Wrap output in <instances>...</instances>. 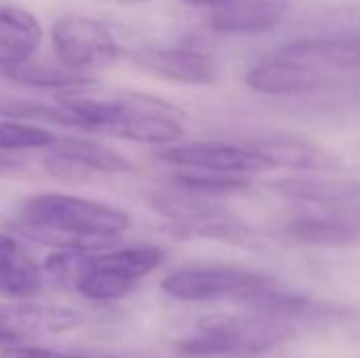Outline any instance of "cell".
Returning <instances> with one entry per match:
<instances>
[{
  "label": "cell",
  "mask_w": 360,
  "mask_h": 358,
  "mask_svg": "<svg viewBox=\"0 0 360 358\" xmlns=\"http://www.w3.org/2000/svg\"><path fill=\"white\" fill-rule=\"evenodd\" d=\"M2 358H120V357H95V354H74V352H61L51 348H38V346H8L2 350Z\"/></svg>",
  "instance_id": "22"
},
{
  "label": "cell",
  "mask_w": 360,
  "mask_h": 358,
  "mask_svg": "<svg viewBox=\"0 0 360 358\" xmlns=\"http://www.w3.org/2000/svg\"><path fill=\"white\" fill-rule=\"evenodd\" d=\"M0 70L15 82L36 87V89H63V91H76L86 89L93 84V78L89 74L72 72L63 65H49L32 59L23 61H8L0 65Z\"/></svg>",
  "instance_id": "14"
},
{
  "label": "cell",
  "mask_w": 360,
  "mask_h": 358,
  "mask_svg": "<svg viewBox=\"0 0 360 358\" xmlns=\"http://www.w3.org/2000/svg\"><path fill=\"white\" fill-rule=\"evenodd\" d=\"M276 57L312 68L329 65L354 70L360 68V38H302L283 44Z\"/></svg>",
  "instance_id": "10"
},
{
  "label": "cell",
  "mask_w": 360,
  "mask_h": 358,
  "mask_svg": "<svg viewBox=\"0 0 360 358\" xmlns=\"http://www.w3.org/2000/svg\"><path fill=\"white\" fill-rule=\"evenodd\" d=\"M270 167H291V169H314L325 162V154L314 146L297 139H270L253 146Z\"/></svg>",
  "instance_id": "18"
},
{
  "label": "cell",
  "mask_w": 360,
  "mask_h": 358,
  "mask_svg": "<svg viewBox=\"0 0 360 358\" xmlns=\"http://www.w3.org/2000/svg\"><path fill=\"white\" fill-rule=\"evenodd\" d=\"M51 46L59 65L86 74L112 63L118 57V42L112 32L82 15H65L51 27Z\"/></svg>",
  "instance_id": "2"
},
{
  "label": "cell",
  "mask_w": 360,
  "mask_h": 358,
  "mask_svg": "<svg viewBox=\"0 0 360 358\" xmlns=\"http://www.w3.org/2000/svg\"><path fill=\"white\" fill-rule=\"evenodd\" d=\"M84 317L65 306L44 304H0V331L13 340L30 335H55L78 329Z\"/></svg>",
  "instance_id": "7"
},
{
  "label": "cell",
  "mask_w": 360,
  "mask_h": 358,
  "mask_svg": "<svg viewBox=\"0 0 360 358\" xmlns=\"http://www.w3.org/2000/svg\"><path fill=\"white\" fill-rule=\"evenodd\" d=\"M131 59L156 76L184 84H211L217 78L215 61L186 46H148L135 51Z\"/></svg>",
  "instance_id": "6"
},
{
  "label": "cell",
  "mask_w": 360,
  "mask_h": 358,
  "mask_svg": "<svg viewBox=\"0 0 360 358\" xmlns=\"http://www.w3.org/2000/svg\"><path fill=\"white\" fill-rule=\"evenodd\" d=\"M49 150L78 160L93 173H131L133 171V162L129 158L108 148L105 143H99L89 137L55 135Z\"/></svg>",
  "instance_id": "13"
},
{
  "label": "cell",
  "mask_w": 360,
  "mask_h": 358,
  "mask_svg": "<svg viewBox=\"0 0 360 358\" xmlns=\"http://www.w3.org/2000/svg\"><path fill=\"white\" fill-rule=\"evenodd\" d=\"M289 234L308 245L340 247L359 238V228L340 217H300L289 224Z\"/></svg>",
  "instance_id": "17"
},
{
  "label": "cell",
  "mask_w": 360,
  "mask_h": 358,
  "mask_svg": "<svg viewBox=\"0 0 360 358\" xmlns=\"http://www.w3.org/2000/svg\"><path fill=\"white\" fill-rule=\"evenodd\" d=\"M156 156L162 162L175 167L207 171V173H224V175H243V173L272 169L270 162L253 148L215 143V141H192L181 146H169L158 150Z\"/></svg>",
  "instance_id": "5"
},
{
  "label": "cell",
  "mask_w": 360,
  "mask_h": 358,
  "mask_svg": "<svg viewBox=\"0 0 360 358\" xmlns=\"http://www.w3.org/2000/svg\"><path fill=\"white\" fill-rule=\"evenodd\" d=\"M44 287V272L27 251L6 234H0V293L27 300Z\"/></svg>",
  "instance_id": "11"
},
{
  "label": "cell",
  "mask_w": 360,
  "mask_h": 358,
  "mask_svg": "<svg viewBox=\"0 0 360 358\" xmlns=\"http://www.w3.org/2000/svg\"><path fill=\"white\" fill-rule=\"evenodd\" d=\"M173 188L200 194V196H217V194H232L247 188V181L236 175L224 173H207V171H186L173 177Z\"/></svg>",
  "instance_id": "19"
},
{
  "label": "cell",
  "mask_w": 360,
  "mask_h": 358,
  "mask_svg": "<svg viewBox=\"0 0 360 358\" xmlns=\"http://www.w3.org/2000/svg\"><path fill=\"white\" fill-rule=\"evenodd\" d=\"M25 171V162L13 152H0V177H11Z\"/></svg>",
  "instance_id": "23"
},
{
  "label": "cell",
  "mask_w": 360,
  "mask_h": 358,
  "mask_svg": "<svg viewBox=\"0 0 360 358\" xmlns=\"http://www.w3.org/2000/svg\"><path fill=\"white\" fill-rule=\"evenodd\" d=\"M93 266L99 270L112 272L131 283L141 281L150 272H154L165 262V251L158 247H127V249H110L101 253H91Z\"/></svg>",
  "instance_id": "15"
},
{
  "label": "cell",
  "mask_w": 360,
  "mask_h": 358,
  "mask_svg": "<svg viewBox=\"0 0 360 358\" xmlns=\"http://www.w3.org/2000/svg\"><path fill=\"white\" fill-rule=\"evenodd\" d=\"M114 2H120V4H137V2H148V0H114Z\"/></svg>",
  "instance_id": "26"
},
{
  "label": "cell",
  "mask_w": 360,
  "mask_h": 358,
  "mask_svg": "<svg viewBox=\"0 0 360 358\" xmlns=\"http://www.w3.org/2000/svg\"><path fill=\"white\" fill-rule=\"evenodd\" d=\"M0 118L15 120V122H49L59 127H74L80 129V122L72 112H68L61 103H46L40 99L30 97H15V95H0Z\"/></svg>",
  "instance_id": "16"
},
{
  "label": "cell",
  "mask_w": 360,
  "mask_h": 358,
  "mask_svg": "<svg viewBox=\"0 0 360 358\" xmlns=\"http://www.w3.org/2000/svg\"><path fill=\"white\" fill-rule=\"evenodd\" d=\"M42 169L61 184H84L93 177L91 169H86L84 165H80L78 160H74L70 156L55 154V152H51L42 158Z\"/></svg>",
  "instance_id": "21"
},
{
  "label": "cell",
  "mask_w": 360,
  "mask_h": 358,
  "mask_svg": "<svg viewBox=\"0 0 360 358\" xmlns=\"http://www.w3.org/2000/svg\"><path fill=\"white\" fill-rule=\"evenodd\" d=\"M278 342V331L232 317H213L200 321L198 333L184 340L177 350L188 357H253Z\"/></svg>",
  "instance_id": "3"
},
{
  "label": "cell",
  "mask_w": 360,
  "mask_h": 358,
  "mask_svg": "<svg viewBox=\"0 0 360 358\" xmlns=\"http://www.w3.org/2000/svg\"><path fill=\"white\" fill-rule=\"evenodd\" d=\"M247 84L266 95H300L316 91L323 84V74L297 61H287L274 57L272 61H264L253 65L247 76Z\"/></svg>",
  "instance_id": "8"
},
{
  "label": "cell",
  "mask_w": 360,
  "mask_h": 358,
  "mask_svg": "<svg viewBox=\"0 0 360 358\" xmlns=\"http://www.w3.org/2000/svg\"><path fill=\"white\" fill-rule=\"evenodd\" d=\"M289 0H234L211 17V25L224 34L257 36L274 30L287 15Z\"/></svg>",
  "instance_id": "9"
},
{
  "label": "cell",
  "mask_w": 360,
  "mask_h": 358,
  "mask_svg": "<svg viewBox=\"0 0 360 358\" xmlns=\"http://www.w3.org/2000/svg\"><path fill=\"white\" fill-rule=\"evenodd\" d=\"M268 283L270 279L249 270L209 266L171 272L162 281V291L181 302H211L219 298L245 300Z\"/></svg>",
  "instance_id": "4"
},
{
  "label": "cell",
  "mask_w": 360,
  "mask_h": 358,
  "mask_svg": "<svg viewBox=\"0 0 360 358\" xmlns=\"http://www.w3.org/2000/svg\"><path fill=\"white\" fill-rule=\"evenodd\" d=\"M186 4H190V6H198V8H215V11H219V8H226L228 4H232L234 0H184Z\"/></svg>",
  "instance_id": "24"
},
{
  "label": "cell",
  "mask_w": 360,
  "mask_h": 358,
  "mask_svg": "<svg viewBox=\"0 0 360 358\" xmlns=\"http://www.w3.org/2000/svg\"><path fill=\"white\" fill-rule=\"evenodd\" d=\"M55 135L38 124H25L0 118V152L49 150Z\"/></svg>",
  "instance_id": "20"
},
{
  "label": "cell",
  "mask_w": 360,
  "mask_h": 358,
  "mask_svg": "<svg viewBox=\"0 0 360 358\" xmlns=\"http://www.w3.org/2000/svg\"><path fill=\"white\" fill-rule=\"evenodd\" d=\"M13 342H15V340H13L11 335H6V333L0 331V344H13Z\"/></svg>",
  "instance_id": "25"
},
{
  "label": "cell",
  "mask_w": 360,
  "mask_h": 358,
  "mask_svg": "<svg viewBox=\"0 0 360 358\" xmlns=\"http://www.w3.org/2000/svg\"><path fill=\"white\" fill-rule=\"evenodd\" d=\"M42 42L38 19L11 4H0V65L30 59Z\"/></svg>",
  "instance_id": "12"
},
{
  "label": "cell",
  "mask_w": 360,
  "mask_h": 358,
  "mask_svg": "<svg viewBox=\"0 0 360 358\" xmlns=\"http://www.w3.org/2000/svg\"><path fill=\"white\" fill-rule=\"evenodd\" d=\"M131 228L129 213L105 203L44 192L19 203L13 230L57 251L101 253Z\"/></svg>",
  "instance_id": "1"
}]
</instances>
